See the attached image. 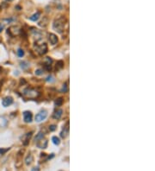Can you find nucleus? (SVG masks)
<instances>
[{"label": "nucleus", "mask_w": 155, "mask_h": 171, "mask_svg": "<svg viewBox=\"0 0 155 171\" xmlns=\"http://www.w3.org/2000/svg\"><path fill=\"white\" fill-rule=\"evenodd\" d=\"M9 150V149H7V150H0V154H3L4 153L5 151H7V150Z\"/></svg>", "instance_id": "nucleus-23"}, {"label": "nucleus", "mask_w": 155, "mask_h": 171, "mask_svg": "<svg viewBox=\"0 0 155 171\" xmlns=\"http://www.w3.org/2000/svg\"><path fill=\"white\" fill-rule=\"evenodd\" d=\"M53 30H56L58 33L61 34L63 32L64 29H65V18L64 17H60L57 20H55L53 23Z\"/></svg>", "instance_id": "nucleus-1"}, {"label": "nucleus", "mask_w": 155, "mask_h": 171, "mask_svg": "<svg viewBox=\"0 0 155 171\" xmlns=\"http://www.w3.org/2000/svg\"><path fill=\"white\" fill-rule=\"evenodd\" d=\"M35 74H36V75H41V74H43V71L41 70V69H37V70L35 71Z\"/></svg>", "instance_id": "nucleus-17"}, {"label": "nucleus", "mask_w": 155, "mask_h": 171, "mask_svg": "<svg viewBox=\"0 0 155 171\" xmlns=\"http://www.w3.org/2000/svg\"><path fill=\"white\" fill-rule=\"evenodd\" d=\"M48 40H49L50 43H51L52 45H55L57 42H58V38H57V36L54 34H50L49 37H48Z\"/></svg>", "instance_id": "nucleus-7"}, {"label": "nucleus", "mask_w": 155, "mask_h": 171, "mask_svg": "<svg viewBox=\"0 0 155 171\" xmlns=\"http://www.w3.org/2000/svg\"><path fill=\"white\" fill-rule=\"evenodd\" d=\"M7 1H12V0H7Z\"/></svg>", "instance_id": "nucleus-24"}, {"label": "nucleus", "mask_w": 155, "mask_h": 171, "mask_svg": "<svg viewBox=\"0 0 155 171\" xmlns=\"http://www.w3.org/2000/svg\"><path fill=\"white\" fill-rule=\"evenodd\" d=\"M68 132H69V129H68V127H66V128H64V130L61 131V133H60V137L63 138H66L67 135H68Z\"/></svg>", "instance_id": "nucleus-10"}, {"label": "nucleus", "mask_w": 155, "mask_h": 171, "mask_svg": "<svg viewBox=\"0 0 155 171\" xmlns=\"http://www.w3.org/2000/svg\"><path fill=\"white\" fill-rule=\"evenodd\" d=\"M0 70H1V68H0Z\"/></svg>", "instance_id": "nucleus-25"}, {"label": "nucleus", "mask_w": 155, "mask_h": 171, "mask_svg": "<svg viewBox=\"0 0 155 171\" xmlns=\"http://www.w3.org/2000/svg\"><path fill=\"white\" fill-rule=\"evenodd\" d=\"M35 50H36V52L39 55H44L48 51V46H47L46 43H42V44L37 46L35 48Z\"/></svg>", "instance_id": "nucleus-3"}, {"label": "nucleus", "mask_w": 155, "mask_h": 171, "mask_svg": "<svg viewBox=\"0 0 155 171\" xmlns=\"http://www.w3.org/2000/svg\"><path fill=\"white\" fill-rule=\"evenodd\" d=\"M43 137H44V134H43L42 132H40L36 136V138H35V141H39V140L43 139Z\"/></svg>", "instance_id": "nucleus-13"}, {"label": "nucleus", "mask_w": 155, "mask_h": 171, "mask_svg": "<svg viewBox=\"0 0 155 171\" xmlns=\"http://www.w3.org/2000/svg\"><path fill=\"white\" fill-rule=\"evenodd\" d=\"M32 171H40V169H39L38 167H36V168H34V169H32Z\"/></svg>", "instance_id": "nucleus-22"}, {"label": "nucleus", "mask_w": 155, "mask_h": 171, "mask_svg": "<svg viewBox=\"0 0 155 171\" xmlns=\"http://www.w3.org/2000/svg\"><path fill=\"white\" fill-rule=\"evenodd\" d=\"M4 23H0V33L3 31V30H4Z\"/></svg>", "instance_id": "nucleus-20"}, {"label": "nucleus", "mask_w": 155, "mask_h": 171, "mask_svg": "<svg viewBox=\"0 0 155 171\" xmlns=\"http://www.w3.org/2000/svg\"><path fill=\"white\" fill-rule=\"evenodd\" d=\"M62 103H63V99H61V98H60V99H58L56 101H55V105H56L57 106H60L62 105Z\"/></svg>", "instance_id": "nucleus-15"}, {"label": "nucleus", "mask_w": 155, "mask_h": 171, "mask_svg": "<svg viewBox=\"0 0 155 171\" xmlns=\"http://www.w3.org/2000/svg\"><path fill=\"white\" fill-rule=\"evenodd\" d=\"M55 129H56V125L53 124V125H51V126H49V130H50L51 131H55Z\"/></svg>", "instance_id": "nucleus-18"}, {"label": "nucleus", "mask_w": 155, "mask_h": 171, "mask_svg": "<svg viewBox=\"0 0 155 171\" xmlns=\"http://www.w3.org/2000/svg\"><path fill=\"white\" fill-rule=\"evenodd\" d=\"M32 161H33V155H32L31 154H29V155H28V156L26 157V159H25V163H26L27 165H29L32 162Z\"/></svg>", "instance_id": "nucleus-11"}, {"label": "nucleus", "mask_w": 155, "mask_h": 171, "mask_svg": "<svg viewBox=\"0 0 155 171\" xmlns=\"http://www.w3.org/2000/svg\"><path fill=\"white\" fill-rule=\"evenodd\" d=\"M17 55L19 57H23V55H24V52H23V49H21V48H19V49L17 50Z\"/></svg>", "instance_id": "nucleus-16"}, {"label": "nucleus", "mask_w": 155, "mask_h": 171, "mask_svg": "<svg viewBox=\"0 0 155 171\" xmlns=\"http://www.w3.org/2000/svg\"><path fill=\"white\" fill-rule=\"evenodd\" d=\"M39 94L40 93L36 90H35V89L27 88L23 91V95L27 98H29V99H35V98L38 97Z\"/></svg>", "instance_id": "nucleus-2"}, {"label": "nucleus", "mask_w": 155, "mask_h": 171, "mask_svg": "<svg viewBox=\"0 0 155 171\" xmlns=\"http://www.w3.org/2000/svg\"><path fill=\"white\" fill-rule=\"evenodd\" d=\"M13 103V99L11 97H5L2 101V105L4 107H7V106H11Z\"/></svg>", "instance_id": "nucleus-5"}, {"label": "nucleus", "mask_w": 155, "mask_h": 171, "mask_svg": "<svg viewBox=\"0 0 155 171\" xmlns=\"http://www.w3.org/2000/svg\"><path fill=\"white\" fill-rule=\"evenodd\" d=\"M62 112H63V111H62L61 109H59L58 111H55L54 114H53V118H54V119H60L62 116Z\"/></svg>", "instance_id": "nucleus-8"}, {"label": "nucleus", "mask_w": 155, "mask_h": 171, "mask_svg": "<svg viewBox=\"0 0 155 171\" xmlns=\"http://www.w3.org/2000/svg\"><path fill=\"white\" fill-rule=\"evenodd\" d=\"M21 67L23 69H26V68H28V62H21Z\"/></svg>", "instance_id": "nucleus-14"}, {"label": "nucleus", "mask_w": 155, "mask_h": 171, "mask_svg": "<svg viewBox=\"0 0 155 171\" xmlns=\"http://www.w3.org/2000/svg\"><path fill=\"white\" fill-rule=\"evenodd\" d=\"M48 116V112L47 111H41L39 113H37L36 116H35V121L36 122H41L45 119Z\"/></svg>", "instance_id": "nucleus-4"}, {"label": "nucleus", "mask_w": 155, "mask_h": 171, "mask_svg": "<svg viewBox=\"0 0 155 171\" xmlns=\"http://www.w3.org/2000/svg\"><path fill=\"white\" fill-rule=\"evenodd\" d=\"M52 141H53V143H54L55 145H59L60 143V140L59 138H57V137H53V138H52Z\"/></svg>", "instance_id": "nucleus-12"}, {"label": "nucleus", "mask_w": 155, "mask_h": 171, "mask_svg": "<svg viewBox=\"0 0 155 171\" xmlns=\"http://www.w3.org/2000/svg\"><path fill=\"white\" fill-rule=\"evenodd\" d=\"M67 91V87H66V85H63V87H62V92L65 93Z\"/></svg>", "instance_id": "nucleus-19"}, {"label": "nucleus", "mask_w": 155, "mask_h": 171, "mask_svg": "<svg viewBox=\"0 0 155 171\" xmlns=\"http://www.w3.org/2000/svg\"><path fill=\"white\" fill-rule=\"evenodd\" d=\"M40 16H41V13H40V12H36V13H35V14H34L32 16H30L29 19L31 20V21L35 22V21H37L39 18H40Z\"/></svg>", "instance_id": "nucleus-9"}, {"label": "nucleus", "mask_w": 155, "mask_h": 171, "mask_svg": "<svg viewBox=\"0 0 155 171\" xmlns=\"http://www.w3.org/2000/svg\"><path fill=\"white\" fill-rule=\"evenodd\" d=\"M23 119L26 123H30L32 120V113L30 111H24L23 112Z\"/></svg>", "instance_id": "nucleus-6"}, {"label": "nucleus", "mask_w": 155, "mask_h": 171, "mask_svg": "<svg viewBox=\"0 0 155 171\" xmlns=\"http://www.w3.org/2000/svg\"><path fill=\"white\" fill-rule=\"evenodd\" d=\"M53 76H48V79H47V81H53Z\"/></svg>", "instance_id": "nucleus-21"}]
</instances>
